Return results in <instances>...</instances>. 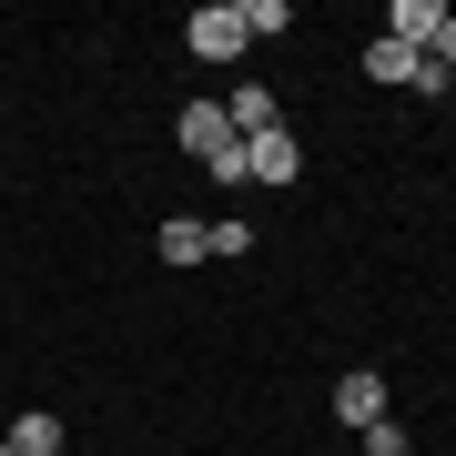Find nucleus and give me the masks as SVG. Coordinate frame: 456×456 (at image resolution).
Listing matches in <instances>:
<instances>
[{"mask_svg": "<svg viewBox=\"0 0 456 456\" xmlns=\"http://www.w3.org/2000/svg\"><path fill=\"white\" fill-rule=\"evenodd\" d=\"M365 82H406V92H446L456 71H436L426 51H406V41H365Z\"/></svg>", "mask_w": 456, "mask_h": 456, "instance_id": "f257e3e1", "label": "nucleus"}, {"mask_svg": "<svg viewBox=\"0 0 456 456\" xmlns=\"http://www.w3.org/2000/svg\"><path fill=\"white\" fill-rule=\"evenodd\" d=\"M183 41H193L203 61H244V11H233V0H203V11L183 20Z\"/></svg>", "mask_w": 456, "mask_h": 456, "instance_id": "f03ea898", "label": "nucleus"}, {"mask_svg": "<svg viewBox=\"0 0 456 456\" xmlns=\"http://www.w3.org/2000/svg\"><path fill=\"white\" fill-rule=\"evenodd\" d=\"M305 173V142H294V132H254L244 142V183H294Z\"/></svg>", "mask_w": 456, "mask_h": 456, "instance_id": "7ed1b4c3", "label": "nucleus"}, {"mask_svg": "<svg viewBox=\"0 0 456 456\" xmlns=\"http://www.w3.org/2000/svg\"><path fill=\"white\" fill-rule=\"evenodd\" d=\"M335 416H345V426H355V436H365V426L386 416V375H375V365H355V375H335Z\"/></svg>", "mask_w": 456, "mask_h": 456, "instance_id": "20e7f679", "label": "nucleus"}, {"mask_svg": "<svg viewBox=\"0 0 456 456\" xmlns=\"http://www.w3.org/2000/svg\"><path fill=\"white\" fill-rule=\"evenodd\" d=\"M224 122H233V142H254V132H284V102L264 92V82H244V92L224 102Z\"/></svg>", "mask_w": 456, "mask_h": 456, "instance_id": "39448f33", "label": "nucleus"}, {"mask_svg": "<svg viewBox=\"0 0 456 456\" xmlns=\"http://www.w3.org/2000/svg\"><path fill=\"white\" fill-rule=\"evenodd\" d=\"M436 20H446V0H395V11H386V41L426 51V41H436Z\"/></svg>", "mask_w": 456, "mask_h": 456, "instance_id": "423d86ee", "label": "nucleus"}, {"mask_svg": "<svg viewBox=\"0 0 456 456\" xmlns=\"http://www.w3.org/2000/svg\"><path fill=\"white\" fill-rule=\"evenodd\" d=\"M11 456H61V416H51V406H31V416L11 426Z\"/></svg>", "mask_w": 456, "mask_h": 456, "instance_id": "0eeeda50", "label": "nucleus"}, {"mask_svg": "<svg viewBox=\"0 0 456 456\" xmlns=\"http://www.w3.org/2000/svg\"><path fill=\"white\" fill-rule=\"evenodd\" d=\"M203 254H213V224L173 213V224H163V264H203Z\"/></svg>", "mask_w": 456, "mask_h": 456, "instance_id": "6e6552de", "label": "nucleus"}, {"mask_svg": "<svg viewBox=\"0 0 456 456\" xmlns=\"http://www.w3.org/2000/svg\"><path fill=\"white\" fill-rule=\"evenodd\" d=\"M244 11V41H284L294 31V0H233Z\"/></svg>", "mask_w": 456, "mask_h": 456, "instance_id": "1a4fd4ad", "label": "nucleus"}, {"mask_svg": "<svg viewBox=\"0 0 456 456\" xmlns=\"http://www.w3.org/2000/svg\"><path fill=\"white\" fill-rule=\"evenodd\" d=\"M365 456H406V426H395V416H375V426H365Z\"/></svg>", "mask_w": 456, "mask_h": 456, "instance_id": "9d476101", "label": "nucleus"}, {"mask_svg": "<svg viewBox=\"0 0 456 456\" xmlns=\"http://www.w3.org/2000/svg\"><path fill=\"white\" fill-rule=\"evenodd\" d=\"M426 61H436V71H456V11L436 20V41H426Z\"/></svg>", "mask_w": 456, "mask_h": 456, "instance_id": "9b49d317", "label": "nucleus"}, {"mask_svg": "<svg viewBox=\"0 0 456 456\" xmlns=\"http://www.w3.org/2000/svg\"><path fill=\"white\" fill-rule=\"evenodd\" d=\"M0 456H11V436H0Z\"/></svg>", "mask_w": 456, "mask_h": 456, "instance_id": "f8f14e48", "label": "nucleus"}]
</instances>
